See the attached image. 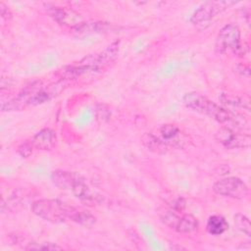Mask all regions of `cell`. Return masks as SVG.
<instances>
[{"label": "cell", "instance_id": "obj_3", "mask_svg": "<svg viewBox=\"0 0 251 251\" xmlns=\"http://www.w3.org/2000/svg\"><path fill=\"white\" fill-rule=\"evenodd\" d=\"M61 83L43 85L40 81H34L23 89L15 98L2 102V111H21L28 106H35L52 99L62 89Z\"/></svg>", "mask_w": 251, "mask_h": 251}, {"label": "cell", "instance_id": "obj_16", "mask_svg": "<svg viewBox=\"0 0 251 251\" xmlns=\"http://www.w3.org/2000/svg\"><path fill=\"white\" fill-rule=\"evenodd\" d=\"M25 250H36V251H51V250H61L62 247L56 243L52 242H35L30 241L25 247Z\"/></svg>", "mask_w": 251, "mask_h": 251}, {"label": "cell", "instance_id": "obj_14", "mask_svg": "<svg viewBox=\"0 0 251 251\" xmlns=\"http://www.w3.org/2000/svg\"><path fill=\"white\" fill-rule=\"evenodd\" d=\"M141 140L148 150L155 153H166L169 150L168 146L154 133H145Z\"/></svg>", "mask_w": 251, "mask_h": 251}, {"label": "cell", "instance_id": "obj_1", "mask_svg": "<svg viewBox=\"0 0 251 251\" xmlns=\"http://www.w3.org/2000/svg\"><path fill=\"white\" fill-rule=\"evenodd\" d=\"M31 211L38 218L53 224L71 221L89 227L96 222V218L89 211L74 207L58 199H38L31 204Z\"/></svg>", "mask_w": 251, "mask_h": 251}, {"label": "cell", "instance_id": "obj_4", "mask_svg": "<svg viewBox=\"0 0 251 251\" xmlns=\"http://www.w3.org/2000/svg\"><path fill=\"white\" fill-rule=\"evenodd\" d=\"M51 180L60 189L71 191L75 198L88 206L99 205L103 198L95 190H92L85 179L75 172L56 170L51 174Z\"/></svg>", "mask_w": 251, "mask_h": 251}, {"label": "cell", "instance_id": "obj_17", "mask_svg": "<svg viewBox=\"0 0 251 251\" xmlns=\"http://www.w3.org/2000/svg\"><path fill=\"white\" fill-rule=\"evenodd\" d=\"M225 98H222L223 103L226 105H230L233 107H241L245 108L246 110L250 109L249 106V100H245L244 98H240L238 96H228V95H224Z\"/></svg>", "mask_w": 251, "mask_h": 251}, {"label": "cell", "instance_id": "obj_12", "mask_svg": "<svg viewBox=\"0 0 251 251\" xmlns=\"http://www.w3.org/2000/svg\"><path fill=\"white\" fill-rule=\"evenodd\" d=\"M199 223L198 220L191 214H180L176 219L173 229L179 233L188 234L198 229Z\"/></svg>", "mask_w": 251, "mask_h": 251}, {"label": "cell", "instance_id": "obj_9", "mask_svg": "<svg viewBox=\"0 0 251 251\" xmlns=\"http://www.w3.org/2000/svg\"><path fill=\"white\" fill-rule=\"evenodd\" d=\"M217 141L226 149L246 148L250 146L251 137L249 134L241 133L227 126H222L215 135Z\"/></svg>", "mask_w": 251, "mask_h": 251}, {"label": "cell", "instance_id": "obj_6", "mask_svg": "<svg viewBox=\"0 0 251 251\" xmlns=\"http://www.w3.org/2000/svg\"><path fill=\"white\" fill-rule=\"evenodd\" d=\"M213 190L218 195L232 199H244L249 193L246 183L236 176H226L216 181Z\"/></svg>", "mask_w": 251, "mask_h": 251}, {"label": "cell", "instance_id": "obj_11", "mask_svg": "<svg viewBox=\"0 0 251 251\" xmlns=\"http://www.w3.org/2000/svg\"><path fill=\"white\" fill-rule=\"evenodd\" d=\"M159 134L157 135L167 146L168 148H177L180 147L183 140L180 138V129L172 124L163 125L159 128Z\"/></svg>", "mask_w": 251, "mask_h": 251}, {"label": "cell", "instance_id": "obj_20", "mask_svg": "<svg viewBox=\"0 0 251 251\" xmlns=\"http://www.w3.org/2000/svg\"><path fill=\"white\" fill-rule=\"evenodd\" d=\"M0 15H1L2 20H5V21H9L12 19L11 10L3 2L0 3Z\"/></svg>", "mask_w": 251, "mask_h": 251}, {"label": "cell", "instance_id": "obj_5", "mask_svg": "<svg viewBox=\"0 0 251 251\" xmlns=\"http://www.w3.org/2000/svg\"><path fill=\"white\" fill-rule=\"evenodd\" d=\"M216 49L224 55H241L244 48L241 44L240 29L235 25H225L217 35Z\"/></svg>", "mask_w": 251, "mask_h": 251}, {"label": "cell", "instance_id": "obj_8", "mask_svg": "<svg viewBox=\"0 0 251 251\" xmlns=\"http://www.w3.org/2000/svg\"><path fill=\"white\" fill-rule=\"evenodd\" d=\"M44 7L49 17L52 18L58 25L70 27L72 30L84 23L81 15L72 8L61 7L50 3L44 4Z\"/></svg>", "mask_w": 251, "mask_h": 251}, {"label": "cell", "instance_id": "obj_10", "mask_svg": "<svg viewBox=\"0 0 251 251\" xmlns=\"http://www.w3.org/2000/svg\"><path fill=\"white\" fill-rule=\"evenodd\" d=\"M30 144L35 150L47 151L53 149L57 144L56 132L51 128H43L36 132L30 139Z\"/></svg>", "mask_w": 251, "mask_h": 251}, {"label": "cell", "instance_id": "obj_2", "mask_svg": "<svg viewBox=\"0 0 251 251\" xmlns=\"http://www.w3.org/2000/svg\"><path fill=\"white\" fill-rule=\"evenodd\" d=\"M182 101L188 109L208 116L219 124H222L224 126L236 130L243 129L247 126V122L242 116L218 105L200 93H186L183 96Z\"/></svg>", "mask_w": 251, "mask_h": 251}, {"label": "cell", "instance_id": "obj_21", "mask_svg": "<svg viewBox=\"0 0 251 251\" xmlns=\"http://www.w3.org/2000/svg\"><path fill=\"white\" fill-rule=\"evenodd\" d=\"M236 70H237V72L241 73V75L246 76V77H249V75H250V69H249V67H248V66H245V65L240 64V65H238V66H237Z\"/></svg>", "mask_w": 251, "mask_h": 251}, {"label": "cell", "instance_id": "obj_7", "mask_svg": "<svg viewBox=\"0 0 251 251\" xmlns=\"http://www.w3.org/2000/svg\"><path fill=\"white\" fill-rule=\"evenodd\" d=\"M235 4L234 1H208L202 4L192 15L191 23L194 25L205 26L219 14Z\"/></svg>", "mask_w": 251, "mask_h": 251}, {"label": "cell", "instance_id": "obj_15", "mask_svg": "<svg viewBox=\"0 0 251 251\" xmlns=\"http://www.w3.org/2000/svg\"><path fill=\"white\" fill-rule=\"evenodd\" d=\"M234 225L236 228L247 236L251 235V224L250 220L243 214H236L234 216Z\"/></svg>", "mask_w": 251, "mask_h": 251}, {"label": "cell", "instance_id": "obj_19", "mask_svg": "<svg viewBox=\"0 0 251 251\" xmlns=\"http://www.w3.org/2000/svg\"><path fill=\"white\" fill-rule=\"evenodd\" d=\"M109 116H110V110L107 108V106L102 105V104L98 105V108H97V119L105 121V120L109 119Z\"/></svg>", "mask_w": 251, "mask_h": 251}, {"label": "cell", "instance_id": "obj_18", "mask_svg": "<svg viewBox=\"0 0 251 251\" xmlns=\"http://www.w3.org/2000/svg\"><path fill=\"white\" fill-rule=\"evenodd\" d=\"M33 150H34V149H33L32 145L30 144L29 140L24 142V143L21 144V145L19 146V148H18L19 154H20L22 157H24V158L29 157V156L32 154Z\"/></svg>", "mask_w": 251, "mask_h": 251}, {"label": "cell", "instance_id": "obj_13", "mask_svg": "<svg viewBox=\"0 0 251 251\" xmlns=\"http://www.w3.org/2000/svg\"><path fill=\"white\" fill-rule=\"evenodd\" d=\"M228 228V224L226 219L221 215H213L211 216L206 225V229L209 234L214 236L222 235Z\"/></svg>", "mask_w": 251, "mask_h": 251}]
</instances>
